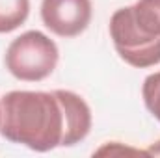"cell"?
<instances>
[{
  "label": "cell",
  "mask_w": 160,
  "mask_h": 158,
  "mask_svg": "<svg viewBox=\"0 0 160 158\" xmlns=\"http://www.w3.org/2000/svg\"><path fill=\"white\" fill-rule=\"evenodd\" d=\"M145 153H147V155H151V156H160V141H157L155 145H151Z\"/></svg>",
  "instance_id": "cell-8"
},
{
  "label": "cell",
  "mask_w": 160,
  "mask_h": 158,
  "mask_svg": "<svg viewBox=\"0 0 160 158\" xmlns=\"http://www.w3.org/2000/svg\"><path fill=\"white\" fill-rule=\"evenodd\" d=\"M136 24L151 36H160V0H138L130 6Z\"/></svg>",
  "instance_id": "cell-6"
},
{
  "label": "cell",
  "mask_w": 160,
  "mask_h": 158,
  "mask_svg": "<svg viewBox=\"0 0 160 158\" xmlns=\"http://www.w3.org/2000/svg\"><path fill=\"white\" fill-rule=\"evenodd\" d=\"M0 123H2V106H0Z\"/></svg>",
  "instance_id": "cell-9"
},
{
  "label": "cell",
  "mask_w": 160,
  "mask_h": 158,
  "mask_svg": "<svg viewBox=\"0 0 160 158\" xmlns=\"http://www.w3.org/2000/svg\"><path fill=\"white\" fill-rule=\"evenodd\" d=\"M58 47L43 32L30 30L9 43L6 50V67L19 80L39 82L52 75L58 65Z\"/></svg>",
  "instance_id": "cell-2"
},
{
  "label": "cell",
  "mask_w": 160,
  "mask_h": 158,
  "mask_svg": "<svg viewBox=\"0 0 160 158\" xmlns=\"http://www.w3.org/2000/svg\"><path fill=\"white\" fill-rule=\"evenodd\" d=\"M110 37L121 60L145 69L160 63V36L145 34L134 21L130 6L118 9L110 19Z\"/></svg>",
  "instance_id": "cell-3"
},
{
  "label": "cell",
  "mask_w": 160,
  "mask_h": 158,
  "mask_svg": "<svg viewBox=\"0 0 160 158\" xmlns=\"http://www.w3.org/2000/svg\"><path fill=\"white\" fill-rule=\"evenodd\" d=\"M91 0H43V24L60 37H77L91 22Z\"/></svg>",
  "instance_id": "cell-4"
},
{
  "label": "cell",
  "mask_w": 160,
  "mask_h": 158,
  "mask_svg": "<svg viewBox=\"0 0 160 158\" xmlns=\"http://www.w3.org/2000/svg\"><path fill=\"white\" fill-rule=\"evenodd\" d=\"M143 102L147 106V110L160 121V71L149 75L143 80Z\"/></svg>",
  "instance_id": "cell-7"
},
{
  "label": "cell",
  "mask_w": 160,
  "mask_h": 158,
  "mask_svg": "<svg viewBox=\"0 0 160 158\" xmlns=\"http://www.w3.org/2000/svg\"><path fill=\"white\" fill-rule=\"evenodd\" d=\"M0 106L2 136L38 153L73 147L91 130V110L73 91H9Z\"/></svg>",
  "instance_id": "cell-1"
},
{
  "label": "cell",
  "mask_w": 160,
  "mask_h": 158,
  "mask_svg": "<svg viewBox=\"0 0 160 158\" xmlns=\"http://www.w3.org/2000/svg\"><path fill=\"white\" fill-rule=\"evenodd\" d=\"M30 13V0H0V34L17 30Z\"/></svg>",
  "instance_id": "cell-5"
}]
</instances>
